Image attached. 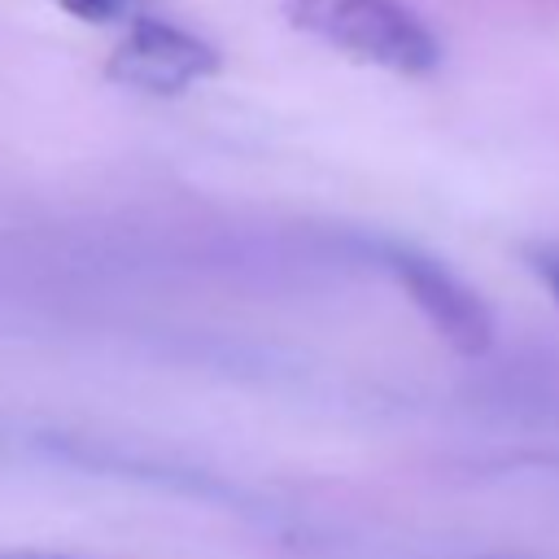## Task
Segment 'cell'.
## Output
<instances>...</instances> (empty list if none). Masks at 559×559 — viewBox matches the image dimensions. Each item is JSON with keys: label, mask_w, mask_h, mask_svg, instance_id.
<instances>
[{"label": "cell", "mask_w": 559, "mask_h": 559, "mask_svg": "<svg viewBox=\"0 0 559 559\" xmlns=\"http://www.w3.org/2000/svg\"><path fill=\"white\" fill-rule=\"evenodd\" d=\"M0 559H70V555H52V550H0Z\"/></svg>", "instance_id": "6"}, {"label": "cell", "mask_w": 559, "mask_h": 559, "mask_svg": "<svg viewBox=\"0 0 559 559\" xmlns=\"http://www.w3.org/2000/svg\"><path fill=\"white\" fill-rule=\"evenodd\" d=\"M284 17L319 44L389 74H432L441 39L406 0H284Z\"/></svg>", "instance_id": "1"}, {"label": "cell", "mask_w": 559, "mask_h": 559, "mask_svg": "<svg viewBox=\"0 0 559 559\" xmlns=\"http://www.w3.org/2000/svg\"><path fill=\"white\" fill-rule=\"evenodd\" d=\"M214 70H218V48L210 39H201L197 31H188L179 22L153 17V13L131 17L127 35L118 39V48L105 66L109 79L140 87V92H157V96L188 92L192 83L210 79Z\"/></svg>", "instance_id": "3"}, {"label": "cell", "mask_w": 559, "mask_h": 559, "mask_svg": "<svg viewBox=\"0 0 559 559\" xmlns=\"http://www.w3.org/2000/svg\"><path fill=\"white\" fill-rule=\"evenodd\" d=\"M524 262H528V271L546 284V293L559 301V245H533V249L524 253Z\"/></svg>", "instance_id": "5"}, {"label": "cell", "mask_w": 559, "mask_h": 559, "mask_svg": "<svg viewBox=\"0 0 559 559\" xmlns=\"http://www.w3.org/2000/svg\"><path fill=\"white\" fill-rule=\"evenodd\" d=\"M384 271L397 280V288L411 297V306L428 319V328L459 354H485L493 345V314L480 301V293L454 275L445 262L411 249V245H384L380 249Z\"/></svg>", "instance_id": "2"}, {"label": "cell", "mask_w": 559, "mask_h": 559, "mask_svg": "<svg viewBox=\"0 0 559 559\" xmlns=\"http://www.w3.org/2000/svg\"><path fill=\"white\" fill-rule=\"evenodd\" d=\"M70 17H79V22H92V26H100V22H118V17H140V0H57Z\"/></svg>", "instance_id": "4"}]
</instances>
